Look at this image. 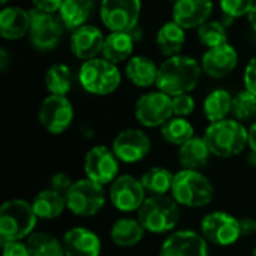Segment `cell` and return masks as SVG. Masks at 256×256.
Wrapping results in <instances>:
<instances>
[{
	"mask_svg": "<svg viewBox=\"0 0 256 256\" xmlns=\"http://www.w3.org/2000/svg\"><path fill=\"white\" fill-rule=\"evenodd\" d=\"M201 74V63H198L194 57L183 54L172 56L159 64L156 87L171 98L186 94L198 86Z\"/></svg>",
	"mask_w": 256,
	"mask_h": 256,
	"instance_id": "1",
	"label": "cell"
},
{
	"mask_svg": "<svg viewBox=\"0 0 256 256\" xmlns=\"http://www.w3.org/2000/svg\"><path fill=\"white\" fill-rule=\"evenodd\" d=\"M204 140L213 156L234 158L249 146V129L236 118H225L210 123Z\"/></svg>",
	"mask_w": 256,
	"mask_h": 256,
	"instance_id": "2",
	"label": "cell"
},
{
	"mask_svg": "<svg viewBox=\"0 0 256 256\" xmlns=\"http://www.w3.org/2000/svg\"><path fill=\"white\" fill-rule=\"evenodd\" d=\"M144 230L152 234H166L177 228L182 219L178 202L168 195L147 196L136 218Z\"/></svg>",
	"mask_w": 256,
	"mask_h": 256,
	"instance_id": "3",
	"label": "cell"
},
{
	"mask_svg": "<svg viewBox=\"0 0 256 256\" xmlns=\"http://www.w3.org/2000/svg\"><path fill=\"white\" fill-rule=\"evenodd\" d=\"M38 216L30 202L24 200H9L0 208V240L21 242L28 238L36 228Z\"/></svg>",
	"mask_w": 256,
	"mask_h": 256,
	"instance_id": "4",
	"label": "cell"
},
{
	"mask_svg": "<svg viewBox=\"0 0 256 256\" xmlns=\"http://www.w3.org/2000/svg\"><path fill=\"white\" fill-rule=\"evenodd\" d=\"M171 196L178 202V206L183 207H206L213 201L214 188L212 182L200 171L182 170L174 176Z\"/></svg>",
	"mask_w": 256,
	"mask_h": 256,
	"instance_id": "5",
	"label": "cell"
},
{
	"mask_svg": "<svg viewBox=\"0 0 256 256\" xmlns=\"http://www.w3.org/2000/svg\"><path fill=\"white\" fill-rule=\"evenodd\" d=\"M78 80L81 87L92 94L106 96L114 93L122 84V74L116 63L106 58H92L81 64Z\"/></svg>",
	"mask_w": 256,
	"mask_h": 256,
	"instance_id": "6",
	"label": "cell"
},
{
	"mask_svg": "<svg viewBox=\"0 0 256 256\" xmlns=\"http://www.w3.org/2000/svg\"><path fill=\"white\" fill-rule=\"evenodd\" d=\"M105 201V186L87 177L74 182L66 194L68 210L80 218H92L98 214L104 208Z\"/></svg>",
	"mask_w": 256,
	"mask_h": 256,
	"instance_id": "7",
	"label": "cell"
},
{
	"mask_svg": "<svg viewBox=\"0 0 256 256\" xmlns=\"http://www.w3.org/2000/svg\"><path fill=\"white\" fill-rule=\"evenodd\" d=\"M30 32L28 39L36 50L50 51L54 50L64 32V24L60 15L50 14L40 9H30Z\"/></svg>",
	"mask_w": 256,
	"mask_h": 256,
	"instance_id": "8",
	"label": "cell"
},
{
	"mask_svg": "<svg viewBox=\"0 0 256 256\" xmlns=\"http://www.w3.org/2000/svg\"><path fill=\"white\" fill-rule=\"evenodd\" d=\"M141 0H102L100 21L110 32H134L141 16Z\"/></svg>",
	"mask_w": 256,
	"mask_h": 256,
	"instance_id": "9",
	"label": "cell"
},
{
	"mask_svg": "<svg viewBox=\"0 0 256 256\" xmlns=\"http://www.w3.org/2000/svg\"><path fill=\"white\" fill-rule=\"evenodd\" d=\"M202 237L216 246L226 248L238 242L242 234L240 220L226 212H212L201 220Z\"/></svg>",
	"mask_w": 256,
	"mask_h": 256,
	"instance_id": "10",
	"label": "cell"
},
{
	"mask_svg": "<svg viewBox=\"0 0 256 256\" xmlns=\"http://www.w3.org/2000/svg\"><path fill=\"white\" fill-rule=\"evenodd\" d=\"M135 117L144 128H162L174 117L172 98L160 90L144 93L135 104Z\"/></svg>",
	"mask_w": 256,
	"mask_h": 256,
	"instance_id": "11",
	"label": "cell"
},
{
	"mask_svg": "<svg viewBox=\"0 0 256 256\" xmlns=\"http://www.w3.org/2000/svg\"><path fill=\"white\" fill-rule=\"evenodd\" d=\"M39 123L42 128L52 134L60 135L69 129L74 122V105L66 96L50 94L39 106Z\"/></svg>",
	"mask_w": 256,
	"mask_h": 256,
	"instance_id": "12",
	"label": "cell"
},
{
	"mask_svg": "<svg viewBox=\"0 0 256 256\" xmlns=\"http://www.w3.org/2000/svg\"><path fill=\"white\" fill-rule=\"evenodd\" d=\"M118 159L112 148L106 146L92 147L84 158V172L86 177L105 186L111 184L118 177Z\"/></svg>",
	"mask_w": 256,
	"mask_h": 256,
	"instance_id": "13",
	"label": "cell"
},
{
	"mask_svg": "<svg viewBox=\"0 0 256 256\" xmlns=\"http://www.w3.org/2000/svg\"><path fill=\"white\" fill-rule=\"evenodd\" d=\"M146 194L141 180L128 174L118 176L110 186V201L123 213L138 212L147 198Z\"/></svg>",
	"mask_w": 256,
	"mask_h": 256,
	"instance_id": "14",
	"label": "cell"
},
{
	"mask_svg": "<svg viewBox=\"0 0 256 256\" xmlns=\"http://www.w3.org/2000/svg\"><path fill=\"white\" fill-rule=\"evenodd\" d=\"M111 148L120 162L136 164L148 154L152 141L144 130L129 128L117 134Z\"/></svg>",
	"mask_w": 256,
	"mask_h": 256,
	"instance_id": "15",
	"label": "cell"
},
{
	"mask_svg": "<svg viewBox=\"0 0 256 256\" xmlns=\"http://www.w3.org/2000/svg\"><path fill=\"white\" fill-rule=\"evenodd\" d=\"M208 242L192 230H180L166 237L158 256H208Z\"/></svg>",
	"mask_w": 256,
	"mask_h": 256,
	"instance_id": "16",
	"label": "cell"
},
{
	"mask_svg": "<svg viewBox=\"0 0 256 256\" xmlns=\"http://www.w3.org/2000/svg\"><path fill=\"white\" fill-rule=\"evenodd\" d=\"M105 36L102 30L93 24H84L75 28L70 34V51L82 62L96 58L102 54Z\"/></svg>",
	"mask_w": 256,
	"mask_h": 256,
	"instance_id": "17",
	"label": "cell"
},
{
	"mask_svg": "<svg viewBox=\"0 0 256 256\" xmlns=\"http://www.w3.org/2000/svg\"><path fill=\"white\" fill-rule=\"evenodd\" d=\"M238 63V52L231 44L208 48L201 58L202 72L212 78H224L230 75Z\"/></svg>",
	"mask_w": 256,
	"mask_h": 256,
	"instance_id": "18",
	"label": "cell"
},
{
	"mask_svg": "<svg viewBox=\"0 0 256 256\" xmlns=\"http://www.w3.org/2000/svg\"><path fill=\"white\" fill-rule=\"evenodd\" d=\"M213 12L212 0H177L172 6V20L184 30L200 28Z\"/></svg>",
	"mask_w": 256,
	"mask_h": 256,
	"instance_id": "19",
	"label": "cell"
},
{
	"mask_svg": "<svg viewBox=\"0 0 256 256\" xmlns=\"http://www.w3.org/2000/svg\"><path fill=\"white\" fill-rule=\"evenodd\" d=\"M66 256H100V238L88 228L74 226L62 238Z\"/></svg>",
	"mask_w": 256,
	"mask_h": 256,
	"instance_id": "20",
	"label": "cell"
},
{
	"mask_svg": "<svg viewBox=\"0 0 256 256\" xmlns=\"http://www.w3.org/2000/svg\"><path fill=\"white\" fill-rule=\"evenodd\" d=\"M30 32V14L20 6H4L0 12V34L8 40H18Z\"/></svg>",
	"mask_w": 256,
	"mask_h": 256,
	"instance_id": "21",
	"label": "cell"
},
{
	"mask_svg": "<svg viewBox=\"0 0 256 256\" xmlns=\"http://www.w3.org/2000/svg\"><path fill=\"white\" fill-rule=\"evenodd\" d=\"M212 152L204 136H194L178 148V162L183 170L200 171L208 165Z\"/></svg>",
	"mask_w": 256,
	"mask_h": 256,
	"instance_id": "22",
	"label": "cell"
},
{
	"mask_svg": "<svg viewBox=\"0 0 256 256\" xmlns=\"http://www.w3.org/2000/svg\"><path fill=\"white\" fill-rule=\"evenodd\" d=\"M32 207L38 219L44 220H52L57 219L66 208V195L48 188L36 194V196L32 200Z\"/></svg>",
	"mask_w": 256,
	"mask_h": 256,
	"instance_id": "23",
	"label": "cell"
},
{
	"mask_svg": "<svg viewBox=\"0 0 256 256\" xmlns=\"http://www.w3.org/2000/svg\"><path fill=\"white\" fill-rule=\"evenodd\" d=\"M186 42V30L178 26L174 20L164 22L156 34V45L162 56L172 57L178 56Z\"/></svg>",
	"mask_w": 256,
	"mask_h": 256,
	"instance_id": "24",
	"label": "cell"
},
{
	"mask_svg": "<svg viewBox=\"0 0 256 256\" xmlns=\"http://www.w3.org/2000/svg\"><path fill=\"white\" fill-rule=\"evenodd\" d=\"M134 46L135 39L132 32H110V34L105 36L102 57L117 64L132 56Z\"/></svg>",
	"mask_w": 256,
	"mask_h": 256,
	"instance_id": "25",
	"label": "cell"
},
{
	"mask_svg": "<svg viewBox=\"0 0 256 256\" xmlns=\"http://www.w3.org/2000/svg\"><path fill=\"white\" fill-rule=\"evenodd\" d=\"M159 66L146 56H134L126 63V76L136 87H150L156 84Z\"/></svg>",
	"mask_w": 256,
	"mask_h": 256,
	"instance_id": "26",
	"label": "cell"
},
{
	"mask_svg": "<svg viewBox=\"0 0 256 256\" xmlns=\"http://www.w3.org/2000/svg\"><path fill=\"white\" fill-rule=\"evenodd\" d=\"M147 231L138 219L122 218L116 220L111 226V240L118 248H134L140 244Z\"/></svg>",
	"mask_w": 256,
	"mask_h": 256,
	"instance_id": "27",
	"label": "cell"
},
{
	"mask_svg": "<svg viewBox=\"0 0 256 256\" xmlns=\"http://www.w3.org/2000/svg\"><path fill=\"white\" fill-rule=\"evenodd\" d=\"M94 0H63L58 15L68 30H75L87 24L94 10Z\"/></svg>",
	"mask_w": 256,
	"mask_h": 256,
	"instance_id": "28",
	"label": "cell"
},
{
	"mask_svg": "<svg viewBox=\"0 0 256 256\" xmlns=\"http://www.w3.org/2000/svg\"><path fill=\"white\" fill-rule=\"evenodd\" d=\"M204 116L210 123L225 120L232 110V96L224 88H216L207 94L204 99Z\"/></svg>",
	"mask_w": 256,
	"mask_h": 256,
	"instance_id": "29",
	"label": "cell"
},
{
	"mask_svg": "<svg viewBox=\"0 0 256 256\" xmlns=\"http://www.w3.org/2000/svg\"><path fill=\"white\" fill-rule=\"evenodd\" d=\"M174 176L170 170L164 166H153L147 170L142 177L140 178L146 192L150 194V196L154 195H168L171 194L172 183H174Z\"/></svg>",
	"mask_w": 256,
	"mask_h": 256,
	"instance_id": "30",
	"label": "cell"
},
{
	"mask_svg": "<svg viewBox=\"0 0 256 256\" xmlns=\"http://www.w3.org/2000/svg\"><path fill=\"white\" fill-rule=\"evenodd\" d=\"M45 87L51 94L66 96L72 88V72L64 63H56L45 72Z\"/></svg>",
	"mask_w": 256,
	"mask_h": 256,
	"instance_id": "31",
	"label": "cell"
},
{
	"mask_svg": "<svg viewBox=\"0 0 256 256\" xmlns=\"http://www.w3.org/2000/svg\"><path fill=\"white\" fill-rule=\"evenodd\" d=\"M162 138L172 146H183L195 136V129L184 117H172L160 128Z\"/></svg>",
	"mask_w": 256,
	"mask_h": 256,
	"instance_id": "32",
	"label": "cell"
},
{
	"mask_svg": "<svg viewBox=\"0 0 256 256\" xmlns=\"http://www.w3.org/2000/svg\"><path fill=\"white\" fill-rule=\"evenodd\" d=\"M26 243L32 256H66L63 243L48 232H33Z\"/></svg>",
	"mask_w": 256,
	"mask_h": 256,
	"instance_id": "33",
	"label": "cell"
},
{
	"mask_svg": "<svg viewBox=\"0 0 256 256\" xmlns=\"http://www.w3.org/2000/svg\"><path fill=\"white\" fill-rule=\"evenodd\" d=\"M198 39L204 46H207V50L216 48L228 42V32L220 21L208 20L198 28Z\"/></svg>",
	"mask_w": 256,
	"mask_h": 256,
	"instance_id": "34",
	"label": "cell"
},
{
	"mask_svg": "<svg viewBox=\"0 0 256 256\" xmlns=\"http://www.w3.org/2000/svg\"><path fill=\"white\" fill-rule=\"evenodd\" d=\"M231 114L236 120L244 122L252 118L256 114V96L248 90L237 93L232 98V110Z\"/></svg>",
	"mask_w": 256,
	"mask_h": 256,
	"instance_id": "35",
	"label": "cell"
},
{
	"mask_svg": "<svg viewBox=\"0 0 256 256\" xmlns=\"http://www.w3.org/2000/svg\"><path fill=\"white\" fill-rule=\"evenodd\" d=\"M256 0H219L222 12L230 18L248 16Z\"/></svg>",
	"mask_w": 256,
	"mask_h": 256,
	"instance_id": "36",
	"label": "cell"
},
{
	"mask_svg": "<svg viewBox=\"0 0 256 256\" xmlns=\"http://www.w3.org/2000/svg\"><path fill=\"white\" fill-rule=\"evenodd\" d=\"M172 111L174 117H188L195 111V99L186 93V94H178L172 98Z\"/></svg>",
	"mask_w": 256,
	"mask_h": 256,
	"instance_id": "37",
	"label": "cell"
},
{
	"mask_svg": "<svg viewBox=\"0 0 256 256\" xmlns=\"http://www.w3.org/2000/svg\"><path fill=\"white\" fill-rule=\"evenodd\" d=\"M3 256H32L27 243L21 242H3Z\"/></svg>",
	"mask_w": 256,
	"mask_h": 256,
	"instance_id": "38",
	"label": "cell"
},
{
	"mask_svg": "<svg viewBox=\"0 0 256 256\" xmlns=\"http://www.w3.org/2000/svg\"><path fill=\"white\" fill-rule=\"evenodd\" d=\"M50 183H51V184H50L51 189H54V190H57V192L66 195L68 190L70 189V186H72L74 182H72L70 177L66 176L64 172H57V174H54V176L51 177Z\"/></svg>",
	"mask_w": 256,
	"mask_h": 256,
	"instance_id": "39",
	"label": "cell"
},
{
	"mask_svg": "<svg viewBox=\"0 0 256 256\" xmlns=\"http://www.w3.org/2000/svg\"><path fill=\"white\" fill-rule=\"evenodd\" d=\"M244 87L256 96V57L250 58L244 69Z\"/></svg>",
	"mask_w": 256,
	"mask_h": 256,
	"instance_id": "40",
	"label": "cell"
},
{
	"mask_svg": "<svg viewBox=\"0 0 256 256\" xmlns=\"http://www.w3.org/2000/svg\"><path fill=\"white\" fill-rule=\"evenodd\" d=\"M33 8L50 12V14H56L60 10L63 0H32Z\"/></svg>",
	"mask_w": 256,
	"mask_h": 256,
	"instance_id": "41",
	"label": "cell"
},
{
	"mask_svg": "<svg viewBox=\"0 0 256 256\" xmlns=\"http://www.w3.org/2000/svg\"><path fill=\"white\" fill-rule=\"evenodd\" d=\"M240 226H242V234L243 236H248L250 232L256 234V220H254V219H242Z\"/></svg>",
	"mask_w": 256,
	"mask_h": 256,
	"instance_id": "42",
	"label": "cell"
},
{
	"mask_svg": "<svg viewBox=\"0 0 256 256\" xmlns=\"http://www.w3.org/2000/svg\"><path fill=\"white\" fill-rule=\"evenodd\" d=\"M249 147L256 154V122L249 128Z\"/></svg>",
	"mask_w": 256,
	"mask_h": 256,
	"instance_id": "43",
	"label": "cell"
},
{
	"mask_svg": "<svg viewBox=\"0 0 256 256\" xmlns=\"http://www.w3.org/2000/svg\"><path fill=\"white\" fill-rule=\"evenodd\" d=\"M8 62H9L8 51H6L4 48H2V51H0V68H2V70H3V72H4V70H6V68H8Z\"/></svg>",
	"mask_w": 256,
	"mask_h": 256,
	"instance_id": "44",
	"label": "cell"
},
{
	"mask_svg": "<svg viewBox=\"0 0 256 256\" xmlns=\"http://www.w3.org/2000/svg\"><path fill=\"white\" fill-rule=\"evenodd\" d=\"M248 21H249L250 27L256 32V3L254 4V8L250 9V12L248 14Z\"/></svg>",
	"mask_w": 256,
	"mask_h": 256,
	"instance_id": "45",
	"label": "cell"
},
{
	"mask_svg": "<svg viewBox=\"0 0 256 256\" xmlns=\"http://www.w3.org/2000/svg\"><path fill=\"white\" fill-rule=\"evenodd\" d=\"M0 3H2V4H3V6H4V4H6V3H8V0H0Z\"/></svg>",
	"mask_w": 256,
	"mask_h": 256,
	"instance_id": "46",
	"label": "cell"
},
{
	"mask_svg": "<svg viewBox=\"0 0 256 256\" xmlns=\"http://www.w3.org/2000/svg\"><path fill=\"white\" fill-rule=\"evenodd\" d=\"M252 256H256V246L255 249H254V252H252Z\"/></svg>",
	"mask_w": 256,
	"mask_h": 256,
	"instance_id": "47",
	"label": "cell"
},
{
	"mask_svg": "<svg viewBox=\"0 0 256 256\" xmlns=\"http://www.w3.org/2000/svg\"><path fill=\"white\" fill-rule=\"evenodd\" d=\"M168 2H177V0H168Z\"/></svg>",
	"mask_w": 256,
	"mask_h": 256,
	"instance_id": "48",
	"label": "cell"
}]
</instances>
